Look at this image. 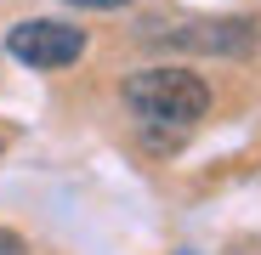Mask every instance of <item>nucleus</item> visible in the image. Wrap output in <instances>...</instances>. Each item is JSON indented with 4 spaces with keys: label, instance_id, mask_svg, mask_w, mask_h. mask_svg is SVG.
Returning <instances> with one entry per match:
<instances>
[{
    "label": "nucleus",
    "instance_id": "f257e3e1",
    "mask_svg": "<svg viewBox=\"0 0 261 255\" xmlns=\"http://www.w3.org/2000/svg\"><path fill=\"white\" fill-rule=\"evenodd\" d=\"M119 97H125V108L137 114L148 131H165V142H182L193 125L210 114V85L193 68H176V63L125 74Z\"/></svg>",
    "mask_w": 261,
    "mask_h": 255
},
{
    "label": "nucleus",
    "instance_id": "20e7f679",
    "mask_svg": "<svg viewBox=\"0 0 261 255\" xmlns=\"http://www.w3.org/2000/svg\"><path fill=\"white\" fill-rule=\"evenodd\" d=\"M63 6H80V12H125L137 0H63Z\"/></svg>",
    "mask_w": 261,
    "mask_h": 255
},
{
    "label": "nucleus",
    "instance_id": "f03ea898",
    "mask_svg": "<svg viewBox=\"0 0 261 255\" xmlns=\"http://www.w3.org/2000/svg\"><path fill=\"white\" fill-rule=\"evenodd\" d=\"M6 51H12L23 68L57 74V68H74V63L85 57V29L57 23V17H23V23H12V34H6Z\"/></svg>",
    "mask_w": 261,
    "mask_h": 255
},
{
    "label": "nucleus",
    "instance_id": "423d86ee",
    "mask_svg": "<svg viewBox=\"0 0 261 255\" xmlns=\"http://www.w3.org/2000/svg\"><path fill=\"white\" fill-rule=\"evenodd\" d=\"M182 255H193V249H182Z\"/></svg>",
    "mask_w": 261,
    "mask_h": 255
},
{
    "label": "nucleus",
    "instance_id": "7ed1b4c3",
    "mask_svg": "<svg viewBox=\"0 0 261 255\" xmlns=\"http://www.w3.org/2000/svg\"><path fill=\"white\" fill-rule=\"evenodd\" d=\"M153 46L165 51H199V57H250L255 51V23L250 17H188V23H170L148 34Z\"/></svg>",
    "mask_w": 261,
    "mask_h": 255
},
{
    "label": "nucleus",
    "instance_id": "39448f33",
    "mask_svg": "<svg viewBox=\"0 0 261 255\" xmlns=\"http://www.w3.org/2000/svg\"><path fill=\"white\" fill-rule=\"evenodd\" d=\"M0 255H23V238L17 233H0Z\"/></svg>",
    "mask_w": 261,
    "mask_h": 255
}]
</instances>
